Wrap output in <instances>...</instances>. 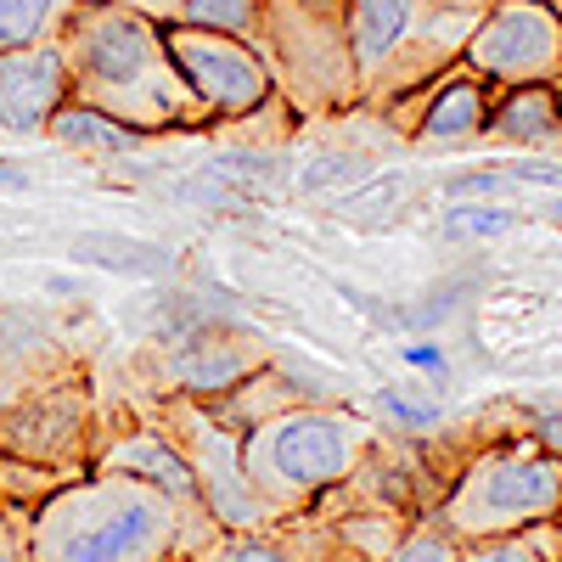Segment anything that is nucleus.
Wrapping results in <instances>:
<instances>
[{"label":"nucleus","mask_w":562,"mask_h":562,"mask_svg":"<svg viewBox=\"0 0 562 562\" xmlns=\"http://www.w3.org/2000/svg\"><path fill=\"white\" fill-rule=\"evenodd\" d=\"M57 52L68 63L74 102L97 108L140 135H169V130H203V108L192 85L180 79L164 23L124 7V0H74Z\"/></svg>","instance_id":"obj_1"},{"label":"nucleus","mask_w":562,"mask_h":562,"mask_svg":"<svg viewBox=\"0 0 562 562\" xmlns=\"http://www.w3.org/2000/svg\"><path fill=\"white\" fill-rule=\"evenodd\" d=\"M186 546V512L130 473H85L29 512V562H169Z\"/></svg>","instance_id":"obj_2"},{"label":"nucleus","mask_w":562,"mask_h":562,"mask_svg":"<svg viewBox=\"0 0 562 562\" xmlns=\"http://www.w3.org/2000/svg\"><path fill=\"white\" fill-rule=\"evenodd\" d=\"M371 445L378 439L360 416L338 405H293L243 434V467L259 501L270 506V518H299L355 479Z\"/></svg>","instance_id":"obj_3"},{"label":"nucleus","mask_w":562,"mask_h":562,"mask_svg":"<svg viewBox=\"0 0 562 562\" xmlns=\"http://www.w3.org/2000/svg\"><path fill=\"white\" fill-rule=\"evenodd\" d=\"M434 518L461 546L562 524V456H551L529 434H506L495 445H479L461 461L450 490L439 495Z\"/></svg>","instance_id":"obj_4"},{"label":"nucleus","mask_w":562,"mask_h":562,"mask_svg":"<svg viewBox=\"0 0 562 562\" xmlns=\"http://www.w3.org/2000/svg\"><path fill=\"white\" fill-rule=\"evenodd\" d=\"M259 57L288 97L299 119H326L360 108V74L349 57L344 7H315V0H265L259 12Z\"/></svg>","instance_id":"obj_5"},{"label":"nucleus","mask_w":562,"mask_h":562,"mask_svg":"<svg viewBox=\"0 0 562 562\" xmlns=\"http://www.w3.org/2000/svg\"><path fill=\"white\" fill-rule=\"evenodd\" d=\"M153 422L180 445V456L192 461V479H198V495L209 506V518L225 529V535H254V529H270V506L259 501L248 467H243V434L225 428V422L203 405V400H158L153 405Z\"/></svg>","instance_id":"obj_6"},{"label":"nucleus","mask_w":562,"mask_h":562,"mask_svg":"<svg viewBox=\"0 0 562 562\" xmlns=\"http://www.w3.org/2000/svg\"><path fill=\"white\" fill-rule=\"evenodd\" d=\"M97 394H90L85 371H63V378L40 383L18 405L0 411V456H23L45 467H68V473H90L97 456Z\"/></svg>","instance_id":"obj_7"},{"label":"nucleus","mask_w":562,"mask_h":562,"mask_svg":"<svg viewBox=\"0 0 562 562\" xmlns=\"http://www.w3.org/2000/svg\"><path fill=\"white\" fill-rule=\"evenodd\" d=\"M164 40H169V57H175L180 79L192 85L209 124H237L276 97V79L254 40L192 29V23H164Z\"/></svg>","instance_id":"obj_8"},{"label":"nucleus","mask_w":562,"mask_h":562,"mask_svg":"<svg viewBox=\"0 0 562 562\" xmlns=\"http://www.w3.org/2000/svg\"><path fill=\"white\" fill-rule=\"evenodd\" d=\"M461 63L490 85H562V12L551 0H490Z\"/></svg>","instance_id":"obj_9"},{"label":"nucleus","mask_w":562,"mask_h":562,"mask_svg":"<svg viewBox=\"0 0 562 562\" xmlns=\"http://www.w3.org/2000/svg\"><path fill=\"white\" fill-rule=\"evenodd\" d=\"M270 360V344L254 333L248 321H220V326H203L192 338H175V344H153L147 355V394L153 400H220L231 394L243 378Z\"/></svg>","instance_id":"obj_10"},{"label":"nucleus","mask_w":562,"mask_h":562,"mask_svg":"<svg viewBox=\"0 0 562 562\" xmlns=\"http://www.w3.org/2000/svg\"><path fill=\"white\" fill-rule=\"evenodd\" d=\"M490 79H479L467 63H450L439 79H428L422 90H411L416 108L400 119V135L416 147H467V140L490 135V108H495Z\"/></svg>","instance_id":"obj_11"},{"label":"nucleus","mask_w":562,"mask_h":562,"mask_svg":"<svg viewBox=\"0 0 562 562\" xmlns=\"http://www.w3.org/2000/svg\"><path fill=\"white\" fill-rule=\"evenodd\" d=\"M74 97L68 63L57 40L29 45V52H0V135L7 140H34L45 135L52 113Z\"/></svg>","instance_id":"obj_12"},{"label":"nucleus","mask_w":562,"mask_h":562,"mask_svg":"<svg viewBox=\"0 0 562 562\" xmlns=\"http://www.w3.org/2000/svg\"><path fill=\"white\" fill-rule=\"evenodd\" d=\"M198 562H360V557L310 506L299 518H276L270 529H254V535H220Z\"/></svg>","instance_id":"obj_13"},{"label":"nucleus","mask_w":562,"mask_h":562,"mask_svg":"<svg viewBox=\"0 0 562 562\" xmlns=\"http://www.w3.org/2000/svg\"><path fill=\"white\" fill-rule=\"evenodd\" d=\"M74 371L68 349L57 344V326L34 310H0V411L34 394L40 383Z\"/></svg>","instance_id":"obj_14"},{"label":"nucleus","mask_w":562,"mask_h":562,"mask_svg":"<svg viewBox=\"0 0 562 562\" xmlns=\"http://www.w3.org/2000/svg\"><path fill=\"white\" fill-rule=\"evenodd\" d=\"M484 140H506V147L529 153L562 147V85H501Z\"/></svg>","instance_id":"obj_15"},{"label":"nucleus","mask_w":562,"mask_h":562,"mask_svg":"<svg viewBox=\"0 0 562 562\" xmlns=\"http://www.w3.org/2000/svg\"><path fill=\"white\" fill-rule=\"evenodd\" d=\"M74 265L108 270V276H135V281H175L180 276V254L147 237H130V231H90V237L68 243Z\"/></svg>","instance_id":"obj_16"},{"label":"nucleus","mask_w":562,"mask_h":562,"mask_svg":"<svg viewBox=\"0 0 562 562\" xmlns=\"http://www.w3.org/2000/svg\"><path fill=\"white\" fill-rule=\"evenodd\" d=\"M198 175L214 180V186H225V192L243 198V203H265L276 186L293 180L288 153H281V147H254V140H231V147L209 153Z\"/></svg>","instance_id":"obj_17"},{"label":"nucleus","mask_w":562,"mask_h":562,"mask_svg":"<svg viewBox=\"0 0 562 562\" xmlns=\"http://www.w3.org/2000/svg\"><path fill=\"white\" fill-rule=\"evenodd\" d=\"M45 140H57V147H68V153H85V158H135L147 135L68 97L52 113V124H45Z\"/></svg>","instance_id":"obj_18"},{"label":"nucleus","mask_w":562,"mask_h":562,"mask_svg":"<svg viewBox=\"0 0 562 562\" xmlns=\"http://www.w3.org/2000/svg\"><path fill=\"white\" fill-rule=\"evenodd\" d=\"M371 175H378V164L360 147H321L304 169H293V192L299 198H344Z\"/></svg>","instance_id":"obj_19"},{"label":"nucleus","mask_w":562,"mask_h":562,"mask_svg":"<svg viewBox=\"0 0 562 562\" xmlns=\"http://www.w3.org/2000/svg\"><path fill=\"white\" fill-rule=\"evenodd\" d=\"M85 473H68V467H45V461H23V456H0V506L29 518L40 501H52L63 484H74Z\"/></svg>","instance_id":"obj_20"},{"label":"nucleus","mask_w":562,"mask_h":562,"mask_svg":"<svg viewBox=\"0 0 562 562\" xmlns=\"http://www.w3.org/2000/svg\"><path fill=\"white\" fill-rule=\"evenodd\" d=\"M74 0H0V52H29V45L57 40Z\"/></svg>","instance_id":"obj_21"},{"label":"nucleus","mask_w":562,"mask_h":562,"mask_svg":"<svg viewBox=\"0 0 562 562\" xmlns=\"http://www.w3.org/2000/svg\"><path fill=\"white\" fill-rule=\"evenodd\" d=\"M461 562H562V524H540L524 535H495V540H467Z\"/></svg>","instance_id":"obj_22"},{"label":"nucleus","mask_w":562,"mask_h":562,"mask_svg":"<svg viewBox=\"0 0 562 562\" xmlns=\"http://www.w3.org/2000/svg\"><path fill=\"white\" fill-rule=\"evenodd\" d=\"M259 12H265V0H180L175 23H192V29H214V34L254 40V34H259Z\"/></svg>","instance_id":"obj_23"},{"label":"nucleus","mask_w":562,"mask_h":562,"mask_svg":"<svg viewBox=\"0 0 562 562\" xmlns=\"http://www.w3.org/2000/svg\"><path fill=\"white\" fill-rule=\"evenodd\" d=\"M383 562H461V540L428 512V518H411V529Z\"/></svg>","instance_id":"obj_24"},{"label":"nucleus","mask_w":562,"mask_h":562,"mask_svg":"<svg viewBox=\"0 0 562 562\" xmlns=\"http://www.w3.org/2000/svg\"><path fill=\"white\" fill-rule=\"evenodd\" d=\"M405 186L411 180H394V175H371V180H360L355 192H344L333 209L344 214V220H355V225H378V220H389L394 209H400V198H405Z\"/></svg>","instance_id":"obj_25"},{"label":"nucleus","mask_w":562,"mask_h":562,"mask_svg":"<svg viewBox=\"0 0 562 562\" xmlns=\"http://www.w3.org/2000/svg\"><path fill=\"white\" fill-rule=\"evenodd\" d=\"M506 225H512V214H506V209H495V203H450V214H445V231H450L456 243L501 237Z\"/></svg>","instance_id":"obj_26"},{"label":"nucleus","mask_w":562,"mask_h":562,"mask_svg":"<svg viewBox=\"0 0 562 562\" xmlns=\"http://www.w3.org/2000/svg\"><path fill=\"white\" fill-rule=\"evenodd\" d=\"M378 405L389 411V422H400V428H411V434L439 428V411H434V405H416V400H405V394H394V389H383Z\"/></svg>","instance_id":"obj_27"},{"label":"nucleus","mask_w":562,"mask_h":562,"mask_svg":"<svg viewBox=\"0 0 562 562\" xmlns=\"http://www.w3.org/2000/svg\"><path fill=\"white\" fill-rule=\"evenodd\" d=\"M0 562H29V518L0 506Z\"/></svg>","instance_id":"obj_28"},{"label":"nucleus","mask_w":562,"mask_h":562,"mask_svg":"<svg viewBox=\"0 0 562 562\" xmlns=\"http://www.w3.org/2000/svg\"><path fill=\"white\" fill-rule=\"evenodd\" d=\"M506 180H535V186H562V164L551 158H524V164H495Z\"/></svg>","instance_id":"obj_29"},{"label":"nucleus","mask_w":562,"mask_h":562,"mask_svg":"<svg viewBox=\"0 0 562 562\" xmlns=\"http://www.w3.org/2000/svg\"><path fill=\"white\" fill-rule=\"evenodd\" d=\"M524 434H529L535 445H546L551 456H562V411H535Z\"/></svg>","instance_id":"obj_30"},{"label":"nucleus","mask_w":562,"mask_h":562,"mask_svg":"<svg viewBox=\"0 0 562 562\" xmlns=\"http://www.w3.org/2000/svg\"><path fill=\"white\" fill-rule=\"evenodd\" d=\"M405 366H416V371H439L445 355H439L434 344H405Z\"/></svg>","instance_id":"obj_31"},{"label":"nucleus","mask_w":562,"mask_h":562,"mask_svg":"<svg viewBox=\"0 0 562 562\" xmlns=\"http://www.w3.org/2000/svg\"><path fill=\"white\" fill-rule=\"evenodd\" d=\"M124 7H135V12H147V18H158V23H175V12H180V0H124Z\"/></svg>","instance_id":"obj_32"},{"label":"nucleus","mask_w":562,"mask_h":562,"mask_svg":"<svg viewBox=\"0 0 562 562\" xmlns=\"http://www.w3.org/2000/svg\"><path fill=\"white\" fill-rule=\"evenodd\" d=\"M0 186H7V192H29V169L12 164V158H0Z\"/></svg>","instance_id":"obj_33"},{"label":"nucleus","mask_w":562,"mask_h":562,"mask_svg":"<svg viewBox=\"0 0 562 562\" xmlns=\"http://www.w3.org/2000/svg\"><path fill=\"white\" fill-rule=\"evenodd\" d=\"M52 293H57V299H74V293H79V281H74V276H57V281H52Z\"/></svg>","instance_id":"obj_34"},{"label":"nucleus","mask_w":562,"mask_h":562,"mask_svg":"<svg viewBox=\"0 0 562 562\" xmlns=\"http://www.w3.org/2000/svg\"><path fill=\"white\" fill-rule=\"evenodd\" d=\"M551 220H557V225H562V198H557V203H551Z\"/></svg>","instance_id":"obj_35"},{"label":"nucleus","mask_w":562,"mask_h":562,"mask_svg":"<svg viewBox=\"0 0 562 562\" xmlns=\"http://www.w3.org/2000/svg\"><path fill=\"white\" fill-rule=\"evenodd\" d=\"M169 562H198V557H169Z\"/></svg>","instance_id":"obj_36"},{"label":"nucleus","mask_w":562,"mask_h":562,"mask_svg":"<svg viewBox=\"0 0 562 562\" xmlns=\"http://www.w3.org/2000/svg\"><path fill=\"white\" fill-rule=\"evenodd\" d=\"M551 7H557V12H562V0H551Z\"/></svg>","instance_id":"obj_37"}]
</instances>
